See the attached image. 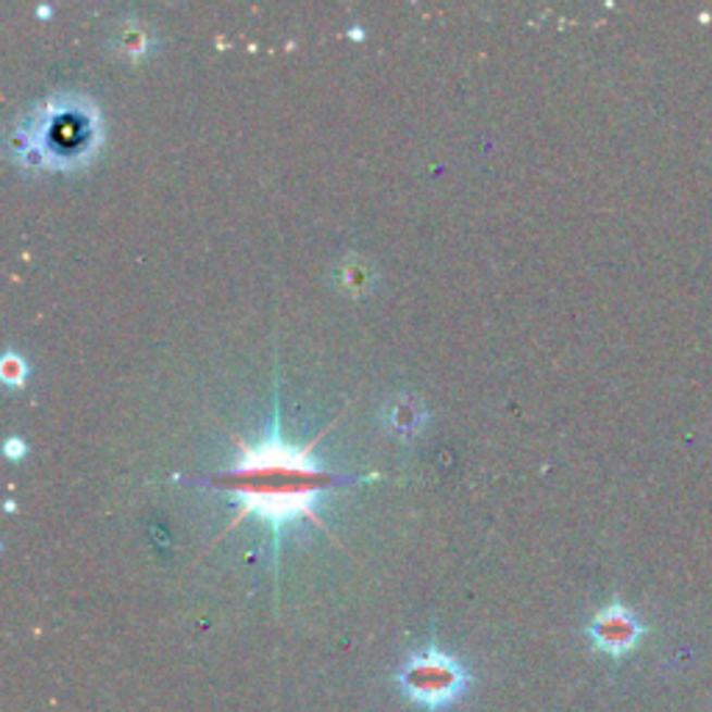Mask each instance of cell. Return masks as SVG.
Here are the masks:
<instances>
[{
    "instance_id": "1",
    "label": "cell",
    "mask_w": 712,
    "mask_h": 712,
    "mask_svg": "<svg viewBox=\"0 0 712 712\" xmlns=\"http://www.w3.org/2000/svg\"><path fill=\"white\" fill-rule=\"evenodd\" d=\"M335 423H328L326 429L307 446L296 448L287 442L282 432V401H278V382L273 387V412L271 423L265 426L262 437L257 442H246L237 437V460L228 471L209 473V476H182V482L198 487H212V490L226 492L234 501V517L226 524V532L242 524L246 517H257L267 529L273 532V562L278 560V549H282L284 529L298 521H312L323 526L317 517V504L328 490L335 487H351L365 485L371 479H382V473H342L335 467H326L321 462L312 460V448L315 442L332 429Z\"/></svg>"
},
{
    "instance_id": "2",
    "label": "cell",
    "mask_w": 712,
    "mask_h": 712,
    "mask_svg": "<svg viewBox=\"0 0 712 712\" xmlns=\"http://www.w3.org/2000/svg\"><path fill=\"white\" fill-rule=\"evenodd\" d=\"M12 157L37 171H82L103 148V117L92 98L53 92L39 101L9 137Z\"/></svg>"
},
{
    "instance_id": "3",
    "label": "cell",
    "mask_w": 712,
    "mask_h": 712,
    "mask_svg": "<svg viewBox=\"0 0 712 712\" xmlns=\"http://www.w3.org/2000/svg\"><path fill=\"white\" fill-rule=\"evenodd\" d=\"M396 679L401 694L412 704L429 712L457 704L467 694V687H471V674L465 671V665L457 657L437 649V646L412 651L403 660Z\"/></svg>"
},
{
    "instance_id": "4",
    "label": "cell",
    "mask_w": 712,
    "mask_h": 712,
    "mask_svg": "<svg viewBox=\"0 0 712 712\" xmlns=\"http://www.w3.org/2000/svg\"><path fill=\"white\" fill-rule=\"evenodd\" d=\"M646 635V626L640 624L635 612L624 607L621 601L601 607L592 615L590 626H587V637H590L592 649L601 651L607 657H626L640 646Z\"/></svg>"
},
{
    "instance_id": "5",
    "label": "cell",
    "mask_w": 712,
    "mask_h": 712,
    "mask_svg": "<svg viewBox=\"0 0 712 712\" xmlns=\"http://www.w3.org/2000/svg\"><path fill=\"white\" fill-rule=\"evenodd\" d=\"M378 421L385 426L390 435H396L398 440H415L423 429H426V421H429V410L426 403L415 396H396L378 410Z\"/></svg>"
},
{
    "instance_id": "6",
    "label": "cell",
    "mask_w": 712,
    "mask_h": 712,
    "mask_svg": "<svg viewBox=\"0 0 712 712\" xmlns=\"http://www.w3.org/2000/svg\"><path fill=\"white\" fill-rule=\"evenodd\" d=\"M335 284L337 290L346 292V296L360 298L373 290V284H376V267H373L367 259H362L360 253H348L340 265L335 267Z\"/></svg>"
},
{
    "instance_id": "7",
    "label": "cell",
    "mask_w": 712,
    "mask_h": 712,
    "mask_svg": "<svg viewBox=\"0 0 712 712\" xmlns=\"http://www.w3.org/2000/svg\"><path fill=\"white\" fill-rule=\"evenodd\" d=\"M153 45L157 39L142 20H123V26L114 34V51L128 62H142L153 51Z\"/></svg>"
},
{
    "instance_id": "8",
    "label": "cell",
    "mask_w": 712,
    "mask_h": 712,
    "mask_svg": "<svg viewBox=\"0 0 712 712\" xmlns=\"http://www.w3.org/2000/svg\"><path fill=\"white\" fill-rule=\"evenodd\" d=\"M28 373H32V367H28L26 357H20L17 351L9 348V351L3 353V360H0V378H3V385L23 387L28 382Z\"/></svg>"
},
{
    "instance_id": "9",
    "label": "cell",
    "mask_w": 712,
    "mask_h": 712,
    "mask_svg": "<svg viewBox=\"0 0 712 712\" xmlns=\"http://www.w3.org/2000/svg\"><path fill=\"white\" fill-rule=\"evenodd\" d=\"M26 451H28L26 440H23V437H14V435L9 437L7 446H3V454H7L9 460H14V462L23 460V457H26Z\"/></svg>"
}]
</instances>
